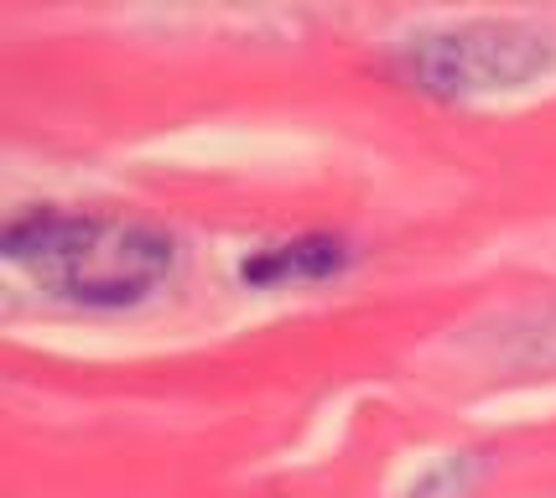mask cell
Listing matches in <instances>:
<instances>
[{
  "instance_id": "cell-1",
  "label": "cell",
  "mask_w": 556,
  "mask_h": 498,
  "mask_svg": "<svg viewBox=\"0 0 556 498\" xmlns=\"http://www.w3.org/2000/svg\"><path fill=\"white\" fill-rule=\"evenodd\" d=\"M0 250L42 291L94 311H121L146 302L177 265V239L156 224L63 214V208H37V214L5 224Z\"/></svg>"
},
{
  "instance_id": "cell-2",
  "label": "cell",
  "mask_w": 556,
  "mask_h": 498,
  "mask_svg": "<svg viewBox=\"0 0 556 498\" xmlns=\"http://www.w3.org/2000/svg\"><path fill=\"white\" fill-rule=\"evenodd\" d=\"M556 63V42L526 22H458L401 42L390 73L427 99H484L526 89Z\"/></svg>"
},
{
  "instance_id": "cell-3",
  "label": "cell",
  "mask_w": 556,
  "mask_h": 498,
  "mask_svg": "<svg viewBox=\"0 0 556 498\" xmlns=\"http://www.w3.org/2000/svg\"><path fill=\"white\" fill-rule=\"evenodd\" d=\"M354 260L349 239L339 234H302L287 244H266L240 265L244 285H307V281H328L339 276L343 265Z\"/></svg>"
},
{
  "instance_id": "cell-4",
  "label": "cell",
  "mask_w": 556,
  "mask_h": 498,
  "mask_svg": "<svg viewBox=\"0 0 556 498\" xmlns=\"http://www.w3.org/2000/svg\"><path fill=\"white\" fill-rule=\"evenodd\" d=\"M479 468H484V457H473V451H468V457H453V462H442V468H437L421 488H412L406 498H463L468 483L479 477Z\"/></svg>"
}]
</instances>
